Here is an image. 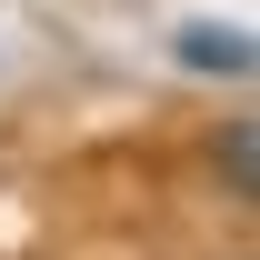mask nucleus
<instances>
[{
    "mask_svg": "<svg viewBox=\"0 0 260 260\" xmlns=\"http://www.w3.org/2000/svg\"><path fill=\"white\" fill-rule=\"evenodd\" d=\"M210 160H220V190L240 200V210H250V200H260V130H250V120H220Z\"/></svg>",
    "mask_w": 260,
    "mask_h": 260,
    "instance_id": "nucleus-2",
    "label": "nucleus"
},
{
    "mask_svg": "<svg viewBox=\"0 0 260 260\" xmlns=\"http://www.w3.org/2000/svg\"><path fill=\"white\" fill-rule=\"evenodd\" d=\"M170 60L180 70H200V80H250V30H240V20H180V30H170Z\"/></svg>",
    "mask_w": 260,
    "mask_h": 260,
    "instance_id": "nucleus-1",
    "label": "nucleus"
}]
</instances>
